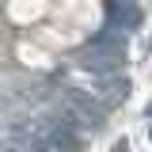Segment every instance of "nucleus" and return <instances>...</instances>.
Here are the masks:
<instances>
[{"instance_id": "obj_2", "label": "nucleus", "mask_w": 152, "mask_h": 152, "mask_svg": "<svg viewBox=\"0 0 152 152\" xmlns=\"http://www.w3.org/2000/svg\"><path fill=\"white\" fill-rule=\"evenodd\" d=\"M148 137H152V129H148Z\"/></svg>"}, {"instance_id": "obj_1", "label": "nucleus", "mask_w": 152, "mask_h": 152, "mask_svg": "<svg viewBox=\"0 0 152 152\" xmlns=\"http://www.w3.org/2000/svg\"><path fill=\"white\" fill-rule=\"evenodd\" d=\"M118 61H126V38H114V34H99L91 38V46L84 50V69H95V72H110Z\"/></svg>"}]
</instances>
